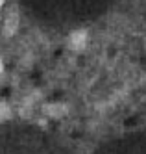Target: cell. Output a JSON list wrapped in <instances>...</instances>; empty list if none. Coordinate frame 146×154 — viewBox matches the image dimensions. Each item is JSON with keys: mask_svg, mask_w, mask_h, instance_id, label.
I'll return each instance as SVG.
<instances>
[{"mask_svg": "<svg viewBox=\"0 0 146 154\" xmlns=\"http://www.w3.org/2000/svg\"><path fill=\"white\" fill-rule=\"evenodd\" d=\"M20 8L37 23L50 28H78L96 20L113 0H19Z\"/></svg>", "mask_w": 146, "mask_h": 154, "instance_id": "obj_1", "label": "cell"}, {"mask_svg": "<svg viewBox=\"0 0 146 154\" xmlns=\"http://www.w3.org/2000/svg\"><path fill=\"white\" fill-rule=\"evenodd\" d=\"M0 154H65L59 143L31 126L0 128Z\"/></svg>", "mask_w": 146, "mask_h": 154, "instance_id": "obj_2", "label": "cell"}]
</instances>
